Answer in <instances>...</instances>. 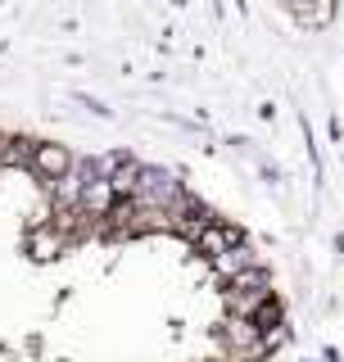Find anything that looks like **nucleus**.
I'll return each mask as SVG.
<instances>
[{
  "label": "nucleus",
  "mask_w": 344,
  "mask_h": 362,
  "mask_svg": "<svg viewBox=\"0 0 344 362\" xmlns=\"http://www.w3.org/2000/svg\"><path fill=\"white\" fill-rule=\"evenodd\" d=\"M32 168H37L45 181H59V177H68V168H73V154H68L64 145H32Z\"/></svg>",
  "instance_id": "nucleus-1"
},
{
  "label": "nucleus",
  "mask_w": 344,
  "mask_h": 362,
  "mask_svg": "<svg viewBox=\"0 0 344 362\" xmlns=\"http://www.w3.org/2000/svg\"><path fill=\"white\" fill-rule=\"evenodd\" d=\"M64 240H68L64 231H55V226H41V231L32 235V249H37L41 258H50V254H59V249H64Z\"/></svg>",
  "instance_id": "nucleus-2"
}]
</instances>
